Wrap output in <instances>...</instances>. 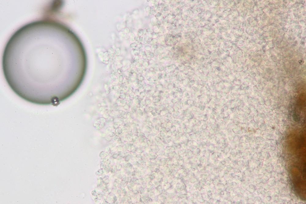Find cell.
I'll return each instance as SVG.
<instances>
[{
  "label": "cell",
  "mask_w": 306,
  "mask_h": 204,
  "mask_svg": "<svg viewBox=\"0 0 306 204\" xmlns=\"http://www.w3.org/2000/svg\"><path fill=\"white\" fill-rule=\"evenodd\" d=\"M68 30L55 20L44 19L23 26L5 47L2 66L12 90L28 102L58 105L65 98V40Z\"/></svg>",
  "instance_id": "1"
}]
</instances>
